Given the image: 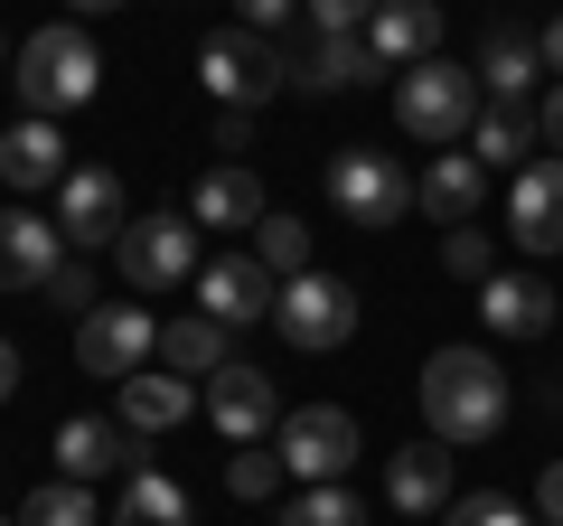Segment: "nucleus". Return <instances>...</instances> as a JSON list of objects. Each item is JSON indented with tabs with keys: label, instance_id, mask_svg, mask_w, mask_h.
I'll return each instance as SVG.
<instances>
[{
	"label": "nucleus",
	"instance_id": "obj_1",
	"mask_svg": "<svg viewBox=\"0 0 563 526\" xmlns=\"http://www.w3.org/2000/svg\"><path fill=\"white\" fill-rule=\"evenodd\" d=\"M422 424H432V442H488L507 424V366L488 348H432V366H422Z\"/></svg>",
	"mask_w": 563,
	"mask_h": 526
},
{
	"label": "nucleus",
	"instance_id": "obj_2",
	"mask_svg": "<svg viewBox=\"0 0 563 526\" xmlns=\"http://www.w3.org/2000/svg\"><path fill=\"white\" fill-rule=\"evenodd\" d=\"M95 85H103V57H95V39H85L76 20L20 39V103L29 113L57 122V113H76V103H95Z\"/></svg>",
	"mask_w": 563,
	"mask_h": 526
},
{
	"label": "nucleus",
	"instance_id": "obj_3",
	"mask_svg": "<svg viewBox=\"0 0 563 526\" xmlns=\"http://www.w3.org/2000/svg\"><path fill=\"white\" fill-rule=\"evenodd\" d=\"M479 113H488L479 76L451 66V57H422V66L395 76V122L413 132V142H470V122H479Z\"/></svg>",
	"mask_w": 563,
	"mask_h": 526
},
{
	"label": "nucleus",
	"instance_id": "obj_4",
	"mask_svg": "<svg viewBox=\"0 0 563 526\" xmlns=\"http://www.w3.org/2000/svg\"><path fill=\"white\" fill-rule=\"evenodd\" d=\"M198 76H207V95L217 103H273L282 85H291V47H273L263 29H217V39L198 47Z\"/></svg>",
	"mask_w": 563,
	"mask_h": 526
},
{
	"label": "nucleus",
	"instance_id": "obj_5",
	"mask_svg": "<svg viewBox=\"0 0 563 526\" xmlns=\"http://www.w3.org/2000/svg\"><path fill=\"white\" fill-rule=\"evenodd\" d=\"M198 235H207V226L198 217H169V207H161V217H132V226H122V244H113V254H122V283H132V292L198 283V273H207Z\"/></svg>",
	"mask_w": 563,
	"mask_h": 526
},
{
	"label": "nucleus",
	"instance_id": "obj_6",
	"mask_svg": "<svg viewBox=\"0 0 563 526\" xmlns=\"http://www.w3.org/2000/svg\"><path fill=\"white\" fill-rule=\"evenodd\" d=\"M329 207H339V226H395L404 207H413V179L395 169V151H339L329 161Z\"/></svg>",
	"mask_w": 563,
	"mask_h": 526
},
{
	"label": "nucleus",
	"instance_id": "obj_7",
	"mask_svg": "<svg viewBox=\"0 0 563 526\" xmlns=\"http://www.w3.org/2000/svg\"><path fill=\"white\" fill-rule=\"evenodd\" d=\"M273 329L291 348H347V339H357V283H339V273H301V283H282Z\"/></svg>",
	"mask_w": 563,
	"mask_h": 526
},
{
	"label": "nucleus",
	"instance_id": "obj_8",
	"mask_svg": "<svg viewBox=\"0 0 563 526\" xmlns=\"http://www.w3.org/2000/svg\"><path fill=\"white\" fill-rule=\"evenodd\" d=\"M151 348H161V320H151L141 302H103V310L76 320V366H85V376H113L122 385V376H141Z\"/></svg>",
	"mask_w": 563,
	"mask_h": 526
},
{
	"label": "nucleus",
	"instance_id": "obj_9",
	"mask_svg": "<svg viewBox=\"0 0 563 526\" xmlns=\"http://www.w3.org/2000/svg\"><path fill=\"white\" fill-rule=\"evenodd\" d=\"M347 461H357V414L339 405H301V414H282V470L291 480H347Z\"/></svg>",
	"mask_w": 563,
	"mask_h": 526
},
{
	"label": "nucleus",
	"instance_id": "obj_10",
	"mask_svg": "<svg viewBox=\"0 0 563 526\" xmlns=\"http://www.w3.org/2000/svg\"><path fill=\"white\" fill-rule=\"evenodd\" d=\"M198 302H207V320H225V329H254V320H273V302H282V273L263 254H217L198 273Z\"/></svg>",
	"mask_w": 563,
	"mask_h": 526
},
{
	"label": "nucleus",
	"instance_id": "obj_11",
	"mask_svg": "<svg viewBox=\"0 0 563 526\" xmlns=\"http://www.w3.org/2000/svg\"><path fill=\"white\" fill-rule=\"evenodd\" d=\"M207 414H217L225 442H263V432H282V395H273V376H263V366H244V358H225L217 376H207Z\"/></svg>",
	"mask_w": 563,
	"mask_h": 526
},
{
	"label": "nucleus",
	"instance_id": "obj_12",
	"mask_svg": "<svg viewBox=\"0 0 563 526\" xmlns=\"http://www.w3.org/2000/svg\"><path fill=\"white\" fill-rule=\"evenodd\" d=\"M76 244L57 235V217H29V207H0V292H47L57 263Z\"/></svg>",
	"mask_w": 563,
	"mask_h": 526
},
{
	"label": "nucleus",
	"instance_id": "obj_13",
	"mask_svg": "<svg viewBox=\"0 0 563 526\" xmlns=\"http://www.w3.org/2000/svg\"><path fill=\"white\" fill-rule=\"evenodd\" d=\"M0 179L20 188V198H38V188H66L76 179V161H66V132L47 113H20L10 132H0Z\"/></svg>",
	"mask_w": 563,
	"mask_h": 526
},
{
	"label": "nucleus",
	"instance_id": "obj_14",
	"mask_svg": "<svg viewBox=\"0 0 563 526\" xmlns=\"http://www.w3.org/2000/svg\"><path fill=\"white\" fill-rule=\"evenodd\" d=\"M122 179L113 169H76V179L57 188V235L66 244H85V254H95V244H122Z\"/></svg>",
	"mask_w": 563,
	"mask_h": 526
},
{
	"label": "nucleus",
	"instance_id": "obj_15",
	"mask_svg": "<svg viewBox=\"0 0 563 526\" xmlns=\"http://www.w3.org/2000/svg\"><path fill=\"white\" fill-rule=\"evenodd\" d=\"M57 470L76 489H95V480H113V470H132V424H103V414H76V424H57Z\"/></svg>",
	"mask_w": 563,
	"mask_h": 526
},
{
	"label": "nucleus",
	"instance_id": "obj_16",
	"mask_svg": "<svg viewBox=\"0 0 563 526\" xmlns=\"http://www.w3.org/2000/svg\"><path fill=\"white\" fill-rule=\"evenodd\" d=\"M507 217H517V244H526V254H563V161H554V151L517 169Z\"/></svg>",
	"mask_w": 563,
	"mask_h": 526
},
{
	"label": "nucleus",
	"instance_id": "obj_17",
	"mask_svg": "<svg viewBox=\"0 0 563 526\" xmlns=\"http://www.w3.org/2000/svg\"><path fill=\"white\" fill-rule=\"evenodd\" d=\"M385 507L395 517H442L451 507V442H413L385 461Z\"/></svg>",
	"mask_w": 563,
	"mask_h": 526
},
{
	"label": "nucleus",
	"instance_id": "obj_18",
	"mask_svg": "<svg viewBox=\"0 0 563 526\" xmlns=\"http://www.w3.org/2000/svg\"><path fill=\"white\" fill-rule=\"evenodd\" d=\"M376 76V47H366V29H320V39L291 57V85L301 95H347V85Z\"/></svg>",
	"mask_w": 563,
	"mask_h": 526
},
{
	"label": "nucleus",
	"instance_id": "obj_19",
	"mask_svg": "<svg viewBox=\"0 0 563 526\" xmlns=\"http://www.w3.org/2000/svg\"><path fill=\"white\" fill-rule=\"evenodd\" d=\"M366 47H376V66L442 57V0H385L376 20H366Z\"/></svg>",
	"mask_w": 563,
	"mask_h": 526
},
{
	"label": "nucleus",
	"instance_id": "obj_20",
	"mask_svg": "<svg viewBox=\"0 0 563 526\" xmlns=\"http://www.w3.org/2000/svg\"><path fill=\"white\" fill-rule=\"evenodd\" d=\"M470 161H479V169L544 161V113H536V103H488V113L470 122Z\"/></svg>",
	"mask_w": 563,
	"mask_h": 526
},
{
	"label": "nucleus",
	"instance_id": "obj_21",
	"mask_svg": "<svg viewBox=\"0 0 563 526\" xmlns=\"http://www.w3.org/2000/svg\"><path fill=\"white\" fill-rule=\"evenodd\" d=\"M188 217L217 226V235H244V226H263L273 207H263V179H254L244 161H217V169L198 179V198H188Z\"/></svg>",
	"mask_w": 563,
	"mask_h": 526
},
{
	"label": "nucleus",
	"instance_id": "obj_22",
	"mask_svg": "<svg viewBox=\"0 0 563 526\" xmlns=\"http://www.w3.org/2000/svg\"><path fill=\"white\" fill-rule=\"evenodd\" d=\"M479 320L498 329V339H544V329H554V292H544L536 273H488L479 283Z\"/></svg>",
	"mask_w": 563,
	"mask_h": 526
},
{
	"label": "nucleus",
	"instance_id": "obj_23",
	"mask_svg": "<svg viewBox=\"0 0 563 526\" xmlns=\"http://www.w3.org/2000/svg\"><path fill=\"white\" fill-rule=\"evenodd\" d=\"M188 414H198V385H188V376H169V366L122 376V424H132V432H179Z\"/></svg>",
	"mask_w": 563,
	"mask_h": 526
},
{
	"label": "nucleus",
	"instance_id": "obj_24",
	"mask_svg": "<svg viewBox=\"0 0 563 526\" xmlns=\"http://www.w3.org/2000/svg\"><path fill=\"white\" fill-rule=\"evenodd\" d=\"M536 76H544V47L526 39V29H488V47H479L488 103H536Z\"/></svg>",
	"mask_w": 563,
	"mask_h": 526
},
{
	"label": "nucleus",
	"instance_id": "obj_25",
	"mask_svg": "<svg viewBox=\"0 0 563 526\" xmlns=\"http://www.w3.org/2000/svg\"><path fill=\"white\" fill-rule=\"evenodd\" d=\"M479 188H488V169L470 161V151H442V161H432V169L413 179V198L432 207L442 226H479Z\"/></svg>",
	"mask_w": 563,
	"mask_h": 526
},
{
	"label": "nucleus",
	"instance_id": "obj_26",
	"mask_svg": "<svg viewBox=\"0 0 563 526\" xmlns=\"http://www.w3.org/2000/svg\"><path fill=\"white\" fill-rule=\"evenodd\" d=\"M225 358H235V348H225V320H207V310L161 329V366H169V376H217Z\"/></svg>",
	"mask_w": 563,
	"mask_h": 526
},
{
	"label": "nucleus",
	"instance_id": "obj_27",
	"mask_svg": "<svg viewBox=\"0 0 563 526\" xmlns=\"http://www.w3.org/2000/svg\"><path fill=\"white\" fill-rule=\"evenodd\" d=\"M113 526H188V489L169 480V470H132V489H122Z\"/></svg>",
	"mask_w": 563,
	"mask_h": 526
},
{
	"label": "nucleus",
	"instance_id": "obj_28",
	"mask_svg": "<svg viewBox=\"0 0 563 526\" xmlns=\"http://www.w3.org/2000/svg\"><path fill=\"white\" fill-rule=\"evenodd\" d=\"M20 526H113V517H95V489L47 480V489H29V498H20Z\"/></svg>",
	"mask_w": 563,
	"mask_h": 526
},
{
	"label": "nucleus",
	"instance_id": "obj_29",
	"mask_svg": "<svg viewBox=\"0 0 563 526\" xmlns=\"http://www.w3.org/2000/svg\"><path fill=\"white\" fill-rule=\"evenodd\" d=\"M282 526H366V507L347 498V480H310L301 498L282 507Z\"/></svg>",
	"mask_w": 563,
	"mask_h": 526
},
{
	"label": "nucleus",
	"instance_id": "obj_30",
	"mask_svg": "<svg viewBox=\"0 0 563 526\" xmlns=\"http://www.w3.org/2000/svg\"><path fill=\"white\" fill-rule=\"evenodd\" d=\"M254 254L273 263L282 283H301V273H310V226H301V217H263V226H254Z\"/></svg>",
	"mask_w": 563,
	"mask_h": 526
},
{
	"label": "nucleus",
	"instance_id": "obj_31",
	"mask_svg": "<svg viewBox=\"0 0 563 526\" xmlns=\"http://www.w3.org/2000/svg\"><path fill=\"white\" fill-rule=\"evenodd\" d=\"M282 480H291L282 451H263V442H235V451H225V489H235V498H273Z\"/></svg>",
	"mask_w": 563,
	"mask_h": 526
},
{
	"label": "nucleus",
	"instance_id": "obj_32",
	"mask_svg": "<svg viewBox=\"0 0 563 526\" xmlns=\"http://www.w3.org/2000/svg\"><path fill=\"white\" fill-rule=\"evenodd\" d=\"M442 526H526V507L507 498V489H470V498L442 507Z\"/></svg>",
	"mask_w": 563,
	"mask_h": 526
},
{
	"label": "nucleus",
	"instance_id": "obj_33",
	"mask_svg": "<svg viewBox=\"0 0 563 526\" xmlns=\"http://www.w3.org/2000/svg\"><path fill=\"white\" fill-rule=\"evenodd\" d=\"M442 263L461 273V283H488V273H498V254H488L479 226H451V235H442Z\"/></svg>",
	"mask_w": 563,
	"mask_h": 526
},
{
	"label": "nucleus",
	"instance_id": "obj_34",
	"mask_svg": "<svg viewBox=\"0 0 563 526\" xmlns=\"http://www.w3.org/2000/svg\"><path fill=\"white\" fill-rule=\"evenodd\" d=\"M47 302L85 320V310H95V263H76V254H66V263H57V283H47Z\"/></svg>",
	"mask_w": 563,
	"mask_h": 526
},
{
	"label": "nucleus",
	"instance_id": "obj_35",
	"mask_svg": "<svg viewBox=\"0 0 563 526\" xmlns=\"http://www.w3.org/2000/svg\"><path fill=\"white\" fill-rule=\"evenodd\" d=\"M301 10H310L320 29H366V20L385 10V0H301Z\"/></svg>",
	"mask_w": 563,
	"mask_h": 526
},
{
	"label": "nucleus",
	"instance_id": "obj_36",
	"mask_svg": "<svg viewBox=\"0 0 563 526\" xmlns=\"http://www.w3.org/2000/svg\"><path fill=\"white\" fill-rule=\"evenodd\" d=\"M217 151H225V161L254 151V113H244V103H225V113H217Z\"/></svg>",
	"mask_w": 563,
	"mask_h": 526
},
{
	"label": "nucleus",
	"instance_id": "obj_37",
	"mask_svg": "<svg viewBox=\"0 0 563 526\" xmlns=\"http://www.w3.org/2000/svg\"><path fill=\"white\" fill-rule=\"evenodd\" d=\"M536 507L563 526V461H544V480H536Z\"/></svg>",
	"mask_w": 563,
	"mask_h": 526
},
{
	"label": "nucleus",
	"instance_id": "obj_38",
	"mask_svg": "<svg viewBox=\"0 0 563 526\" xmlns=\"http://www.w3.org/2000/svg\"><path fill=\"white\" fill-rule=\"evenodd\" d=\"M282 20H291V0H244V29H263V39H273Z\"/></svg>",
	"mask_w": 563,
	"mask_h": 526
},
{
	"label": "nucleus",
	"instance_id": "obj_39",
	"mask_svg": "<svg viewBox=\"0 0 563 526\" xmlns=\"http://www.w3.org/2000/svg\"><path fill=\"white\" fill-rule=\"evenodd\" d=\"M536 113H544V151H554V161H563V85H554V95L536 103Z\"/></svg>",
	"mask_w": 563,
	"mask_h": 526
},
{
	"label": "nucleus",
	"instance_id": "obj_40",
	"mask_svg": "<svg viewBox=\"0 0 563 526\" xmlns=\"http://www.w3.org/2000/svg\"><path fill=\"white\" fill-rule=\"evenodd\" d=\"M10 395H20V348L0 339V405H10Z\"/></svg>",
	"mask_w": 563,
	"mask_h": 526
},
{
	"label": "nucleus",
	"instance_id": "obj_41",
	"mask_svg": "<svg viewBox=\"0 0 563 526\" xmlns=\"http://www.w3.org/2000/svg\"><path fill=\"white\" fill-rule=\"evenodd\" d=\"M536 47H544V66L563 76V20H544V39H536Z\"/></svg>",
	"mask_w": 563,
	"mask_h": 526
},
{
	"label": "nucleus",
	"instance_id": "obj_42",
	"mask_svg": "<svg viewBox=\"0 0 563 526\" xmlns=\"http://www.w3.org/2000/svg\"><path fill=\"white\" fill-rule=\"evenodd\" d=\"M66 10H76V20H103V10H122V0H66Z\"/></svg>",
	"mask_w": 563,
	"mask_h": 526
},
{
	"label": "nucleus",
	"instance_id": "obj_43",
	"mask_svg": "<svg viewBox=\"0 0 563 526\" xmlns=\"http://www.w3.org/2000/svg\"><path fill=\"white\" fill-rule=\"evenodd\" d=\"M0 66H10V47H0Z\"/></svg>",
	"mask_w": 563,
	"mask_h": 526
},
{
	"label": "nucleus",
	"instance_id": "obj_44",
	"mask_svg": "<svg viewBox=\"0 0 563 526\" xmlns=\"http://www.w3.org/2000/svg\"><path fill=\"white\" fill-rule=\"evenodd\" d=\"M0 526H20V517H0Z\"/></svg>",
	"mask_w": 563,
	"mask_h": 526
}]
</instances>
